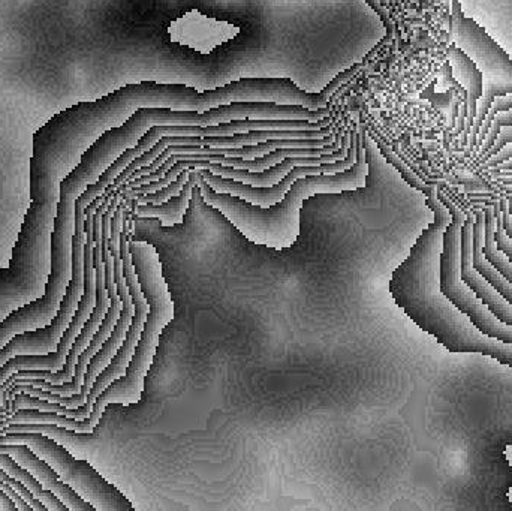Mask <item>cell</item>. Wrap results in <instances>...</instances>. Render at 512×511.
I'll return each mask as SVG.
<instances>
[{
  "label": "cell",
  "mask_w": 512,
  "mask_h": 511,
  "mask_svg": "<svg viewBox=\"0 0 512 511\" xmlns=\"http://www.w3.org/2000/svg\"><path fill=\"white\" fill-rule=\"evenodd\" d=\"M433 186L426 195L435 221L418 237L409 257L394 270L390 293L406 315L451 353L490 356L512 368V344L481 332L441 291V254L445 228L453 215Z\"/></svg>",
  "instance_id": "cell-1"
},
{
  "label": "cell",
  "mask_w": 512,
  "mask_h": 511,
  "mask_svg": "<svg viewBox=\"0 0 512 511\" xmlns=\"http://www.w3.org/2000/svg\"><path fill=\"white\" fill-rule=\"evenodd\" d=\"M364 120L355 132L357 158L348 170L336 174H315L300 177L292 183L285 197L270 207H259L242 198L213 191L203 173H198V186L204 203L221 212L246 239L256 245L282 251L291 248L300 236V213L304 200L316 194H340L366 186L369 164L364 149Z\"/></svg>",
  "instance_id": "cell-2"
},
{
  "label": "cell",
  "mask_w": 512,
  "mask_h": 511,
  "mask_svg": "<svg viewBox=\"0 0 512 511\" xmlns=\"http://www.w3.org/2000/svg\"><path fill=\"white\" fill-rule=\"evenodd\" d=\"M129 251H131L144 296L149 302V317L125 377L110 384L96 399L92 414L83 420L84 434H93L108 405L119 404L129 407L141 401L144 380L149 374V369L152 368L162 332L174 318L173 297L168 290L167 281L162 273L161 258L155 246L150 245L146 240L132 239L131 236Z\"/></svg>",
  "instance_id": "cell-3"
},
{
  "label": "cell",
  "mask_w": 512,
  "mask_h": 511,
  "mask_svg": "<svg viewBox=\"0 0 512 511\" xmlns=\"http://www.w3.org/2000/svg\"><path fill=\"white\" fill-rule=\"evenodd\" d=\"M450 36L483 74V96L478 101L477 119L469 137V149H477L478 134L496 98L512 95V62L489 33L463 12L460 0H453Z\"/></svg>",
  "instance_id": "cell-4"
},
{
  "label": "cell",
  "mask_w": 512,
  "mask_h": 511,
  "mask_svg": "<svg viewBox=\"0 0 512 511\" xmlns=\"http://www.w3.org/2000/svg\"><path fill=\"white\" fill-rule=\"evenodd\" d=\"M0 444H26L44 459L60 480L71 486L96 511H134L128 498L102 479L86 461H77L53 438L39 432H9L0 435Z\"/></svg>",
  "instance_id": "cell-5"
},
{
  "label": "cell",
  "mask_w": 512,
  "mask_h": 511,
  "mask_svg": "<svg viewBox=\"0 0 512 511\" xmlns=\"http://www.w3.org/2000/svg\"><path fill=\"white\" fill-rule=\"evenodd\" d=\"M439 200L450 210L453 219L445 228L441 254V291L448 300L486 335L512 344V326L499 320L486 303L466 285L462 279V227L466 215L444 192H438Z\"/></svg>",
  "instance_id": "cell-6"
},
{
  "label": "cell",
  "mask_w": 512,
  "mask_h": 511,
  "mask_svg": "<svg viewBox=\"0 0 512 511\" xmlns=\"http://www.w3.org/2000/svg\"><path fill=\"white\" fill-rule=\"evenodd\" d=\"M89 204L77 198L75 200V228L72 236L71 281L60 300L59 312L44 329L35 332H23L6 342L0 350V368L15 356L26 354H48L57 350L59 339L71 324L78 303L84 291V245H86V207Z\"/></svg>",
  "instance_id": "cell-7"
},
{
  "label": "cell",
  "mask_w": 512,
  "mask_h": 511,
  "mask_svg": "<svg viewBox=\"0 0 512 511\" xmlns=\"http://www.w3.org/2000/svg\"><path fill=\"white\" fill-rule=\"evenodd\" d=\"M131 215L132 210L129 209L128 204H126L125 221H123V230L122 233H120V255H122L123 273H125L126 284H128L132 300H134L135 315L134 318H132L131 327H129L128 333H126L125 342H123L120 350L117 351L116 357L111 360L110 365L96 378L95 384H93L92 390H90L89 395H87L83 407L72 408L74 413H72L71 419H87V417L92 414L93 405H95L99 395L105 392V389H107L110 384H113L114 381L125 377L129 363H131L135 350H137L138 342H140L141 335H143L147 317H149V302H147L146 296H144L137 270H135L134 261H132L131 251H129V237H131L129 219H131Z\"/></svg>",
  "instance_id": "cell-8"
},
{
  "label": "cell",
  "mask_w": 512,
  "mask_h": 511,
  "mask_svg": "<svg viewBox=\"0 0 512 511\" xmlns=\"http://www.w3.org/2000/svg\"><path fill=\"white\" fill-rule=\"evenodd\" d=\"M93 216L95 212L86 210V245H84V291L78 303L77 311L72 317L71 324L59 339L57 350L53 353L45 354H26V356H15L9 359L5 365L0 368V386L11 377L14 372L21 369H45V371L57 372L65 365L66 357L71 351L77 336L83 330L84 324L92 315L93 308L96 303V282H95V266H93Z\"/></svg>",
  "instance_id": "cell-9"
},
{
  "label": "cell",
  "mask_w": 512,
  "mask_h": 511,
  "mask_svg": "<svg viewBox=\"0 0 512 511\" xmlns=\"http://www.w3.org/2000/svg\"><path fill=\"white\" fill-rule=\"evenodd\" d=\"M125 209L126 201L122 198L116 212H114L113 219H111L110 231V251L114 260V279H116L117 291H119V296L123 303L122 314H120L119 321H117L116 327H114L108 341L102 345L99 353L90 360L89 368H87L86 375H84L81 392L66 396L65 407L68 408L83 407L87 395H89L93 384H95L96 378L110 365L111 360L116 357L117 351L120 350L123 342H125L126 333H128L132 318L135 315L134 300H132L131 291H129L128 284H126L122 255H120V233H122L123 221H125Z\"/></svg>",
  "instance_id": "cell-10"
},
{
  "label": "cell",
  "mask_w": 512,
  "mask_h": 511,
  "mask_svg": "<svg viewBox=\"0 0 512 511\" xmlns=\"http://www.w3.org/2000/svg\"><path fill=\"white\" fill-rule=\"evenodd\" d=\"M105 200L102 201L101 206L96 209L95 216H93V239H95V246H93V266H95V282H96V303L93 308L92 315L89 320L84 324L83 330L80 335L75 339L72 344L71 351L66 357L65 365L60 371H45V369H21V371L14 372L12 378L14 381L17 378H38V380H45L51 384L69 383L74 377L75 366H77L78 359H80L83 351L89 347L92 342L93 336L98 332L107 315L108 308H110V296L105 287V264L102 258V215L107 210L114 192H104Z\"/></svg>",
  "instance_id": "cell-11"
},
{
  "label": "cell",
  "mask_w": 512,
  "mask_h": 511,
  "mask_svg": "<svg viewBox=\"0 0 512 511\" xmlns=\"http://www.w3.org/2000/svg\"><path fill=\"white\" fill-rule=\"evenodd\" d=\"M342 116V114H340ZM340 119V117H339ZM339 119L334 123L333 129L327 137L322 138H273V140L262 141V143L251 144V146L243 147H200L195 144H171L168 146L152 164L146 165V167L140 168V170L134 171L129 177V180L137 179V177L146 176V174L153 173L158 170L171 155L176 153H216V155H227L236 156V158L243 159H256L261 156L267 155V153L273 152V150L280 149V147H322L328 146L333 143L334 135L337 131V123Z\"/></svg>",
  "instance_id": "cell-12"
},
{
  "label": "cell",
  "mask_w": 512,
  "mask_h": 511,
  "mask_svg": "<svg viewBox=\"0 0 512 511\" xmlns=\"http://www.w3.org/2000/svg\"><path fill=\"white\" fill-rule=\"evenodd\" d=\"M0 453H8L9 456H12L24 470L29 471L41 483L42 488L53 492L69 510L96 511L92 504L87 503L71 486L60 480L56 471L44 459L35 455V452L26 444H0Z\"/></svg>",
  "instance_id": "cell-13"
},
{
  "label": "cell",
  "mask_w": 512,
  "mask_h": 511,
  "mask_svg": "<svg viewBox=\"0 0 512 511\" xmlns=\"http://www.w3.org/2000/svg\"><path fill=\"white\" fill-rule=\"evenodd\" d=\"M474 213L466 216L462 227V258H460V269L462 279L471 290L486 303L487 308L504 323L512 326V305L504 299L490 282L478 272L472 260V249H474Z\"/></svg>",
  "instance_id": "cell-14"
},
{
  "label": "cell",
  "mask_w": 512,
  "mask_h": 511,
  "mask_svg": "<svg viewBox=\"0 0 512 511\" xmlns=\"http://www.w3.org/2000/svg\"><path fill=\"white\" fill-rule=\"evenodd\" d=\"M447 57L451 68H453L454 77L468 93V116H466L465 131L462 134V146L466 147L469 146V137H471L472 128L477 119L478 101L483 96V74L475 65L474 60L465 51L460 50L457 45L453 44L448 48Z\"/></svg>",
  "instance_id": "cell-15"
},
{
  "label": "cell",
  "mask_w": 512,
  "mask_h": 511,
  "mask_svg": "<svg viewBox=\"0 0 512 511\" xmlns=\"http://www.w3.org/2000/svg\"><path fill=\"white\" fill-rule=\"evenodd\" d=\"M198 170L189 173L188 182L183 186L182 191L176 197L170 198L162 204H138L137 201H126L129 209L132 210L134 218H156L161 221L164 227H174L183 224L185 213L188 212L192 200V191L198 183Z\"/></svg>",
  "instance_id": "cell-16"
},
{
  "label": "cell",
  "mask_w": 512,
  "mask_h": 511,
  "mask_svg": "<svg viewBox=\"0 0 512 511\" xmlns=\"http://www.w3.org/2000/svg\"><path fill=\"white\" fill-rule=\"evenodd\" d=\"M484 243V210L475 215L474 222V249H472V260H474V267L490 282V285L496 288L501 293L507 302L512 305V285L492 264L489 263L483 254Z\"/></svg>",
  "instance_id": "cell-17"
},
{
  "label": "cell",
  "mask_w": 512,
  "mask_h": 511,
  "mask_svg": "<svg viewBox=\"0 0 512 511\" xmlns=\"http://www.w3.org/2000/svg\"><path fill=\"white\" fill-rule=\"evenodd\" d=\"M0 467H2L12 479L23 483V485L35 495L36 500L41 501V503L47 507L48 511H69L68 507H66L53 492L42 488L41 483H39L29 471L24 470L8 453H0Z\"/></svg>",
  "instance_id": "cell-18"
},
{
  "label": "cell",
  "mask_w": 512,
  "mask_h": 511,
  "mask_svg": "<svg viewBox=\"0 0 512 511\" xmlns=\"http://www.w3.org/2000/svg\"><path fill=\"white\" fill-rule=\"evenodd\" d=\"M496 216L492 209L484 210L483 254L489 263L512 285V264L507 255L496 246Z\"/></svg>",
  "instance_id": "cell-19"
},
{
  "label": "cell",
  "mask_w": 512,
  "mask_h": 511,
  "mask_svg": "<svg viewBox=\"0 0 512 511\" xmlns=\"http://www.w3.org/2000/svg\"><path fill=\"white\" fill-rule=\"evenodd\" d=\"M195 168H185L179 176L176 177V180L170 183V185L165 186V188L159 189V191L152 192V194H140L135 195L134 200L137 201L138 204H162L165 201L170 200V198L176 197V195L180 194L185 183L188 182L189 173Z\"/></svg>",
  "instance_id": "cell-20"
},
{
  "label": "cell",
  "mask_w": 512,
  "mask_h": 511,
  "mask_svg": "<svg viewBox=\"0 0 512 511\" xmlns=\"http://www.w3.org/2000/svg\"><path fill=\"white\" fill-rule=\"evenodd\" d=\"M495 216H496V230H495V242L496 246L507 255L508 260L511 261L512 264V240L508 237V234L505 233L504 225H502V212L501 206L495 204Z\"/></svg>",
  "instance_id": "cell-21"
},
{
  "label": "cell",
  "mask_w": 512,
  "mask_h": 511,
  "mask_svg": "<svg viewBox=\"0 0 512 511\" xmlns=\"http://www.w3.org/2000/svg\"><path fill=\"white\" fill-rule=\"evenodd\" d=\"M376 14L381 18L382 23H384L385 29H387V35L382 39L385 45L390 44L394 39V35H396V26H394L393 18H391L390 12L387 11L384 5H382L379 0H364Z\"/></svg>",
  "instance_id": "cell-22"
},
{
  "label": "cell",
  "mask_w": 512,
  "mask_h": 511,
  "mask_svg": "<svg viewBox=\"0 0 512 511\" xmlns=\"http://www.w3.org/2000/svg\"><path fill=\"white\" fill-rule=\"evenodd\" d=\"M512 158V143L507 144V146L502 147L495 156L489 159V161L484 162V164L480 165V170L487 171L490 168L498 167L502 162L508 161V159Z\"/></svg>",
  "instance_id": "cell-23"
},
{
  "label": "cell",
  "mask_w": 512,
  "mask_h": 511,
  "mask_svg": "<svg viewBox=\"0 0 512 511\" xmlns=\"http://www.w3.org/2000/svg\"><path fill=\"white\" fill-rule=\"evenodd\" d=\"M499 206H501L502 225H504L505 233H507L508 237L512 240V216L510 210H508L507 198H502Z\"/></svg>",
  "instance_id": "cell-24"
},
{
  "label": "cell",
  "mask_w": 512,
  "mask_h": 511,
  "mask_svg": "<svg viewBox=\"0 0 512 511\" xmlns=\"http://www.w3.org/2000/svg\"><path fill=\"white\" fill-rule=\"evenodd\" d=\"M17 510L14 501L9 498L5 491L0 489V511H14Z\"/></svg>",
  "instance_id": "cell-25"
},
{
  "label": "cell",
  "mask_w": 512,
  "mask_h": 511,
  "mask_svg": "<svg viewBox=\"0 0 512 511\" xmlns=\"http://www.w3.org/2000/svg\"><path fill=\"white\" fill-rule=\"evenodd\" d=\"M508 201V210H510L511 216H512V195L511 197L507 198Z\"/></svg>",
  "instance_id": "cell-26"
}]
</instances>
